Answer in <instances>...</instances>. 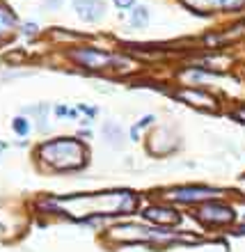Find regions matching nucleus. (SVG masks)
Masks as SVG:
<instances>
[{
    "label": "nucleus",
    "instance_id": "1",
    "mask_svg": "<svg viewBox=\"0 0 245 252\" xmlns=\"http://www.w3.org/2000/svg\"><path fill=\"white\" fill-rule=\"evenodd\" d=\"M135 195L133 192H99V195H80V197H60L46 202V206L71 218H85V216H120V213L135 209Z\"/></svg>",
    "mask_w": 245,
    "mask_h": 252
},
{
    "label": "nucleus",
    "instance_id": "2",
    "mask_svg": "<svg viewBox=\"0 0 245 252\" xmlns=\"http://www.w3.org/2000/svg\"><path fill=\"white\" fill-rule=\"evenodd\" d=\"M39 156L46 160L48 165H53L55 170H78V167L85 165L87 149L78 140L60 138L44 142L39 147Z\"/></svg>",
    "mask_w": 245,
    "mask_h": 252
},
{
    "label": "nucleus",
    "instance_id": "3",
    "mask_svg": "<svg viewBox=\"0 0 245 252\" xmlns=\"http://www.w3.org/2000/svg\"><path fill=\"white\" fill-rule=\"evenodd\" d=\"M110 239L122 241V243H147V241H181V236H174L172 232H158V229H147V227L138 225H124V227H115L110 229Z\"/></svg>",
    "mask_w": 245,
    "mask_h": 252
},
{
    "label": "nucleus",
    "instance_id": "4",
    "mask_svg": "<svg viewBox=\"0 0 245 252\" xmlns=\"http://www.w3.org/2000/svg\"><path fill=\"white\" fill-rule=\"evenodd\" d=\"M234 218H236V213L220 202H204L197 209V220H202L204 225H229L234 222Z\"/></svg>",
    "mask_w": 245,
    "mask_h": 252
},
{
    "label": "nucleus",
    "instance_id": "5",
    "mask_svg": "<svg viewBox=\"0 0 245 252\" xmlns=\"http://www.w3.org/2000/svg\"><path fill=\"white\" fill-rule=\"evenodd\" d=\"M215 195H220V190L215 188H174V190L167 192V197L174 199V202H184V204H190V202H206V199H213Z\"/></svg>",
    "mask_w": 245,
    "mask_h": 252
},
{
    "label": "nucleus",
    "instance_id": "6",
    "mask_svg": "<svg viewBox=\"0 0 245 252\" xmlns=\"http://www.w3.org/2000/svg\"><path fill=\"white\" fill-rule=\"evenodd\" d=\"M73 58H76V60H80L85 66H90V69H101V66H108V64H113V62H120L117 58H113V55L103 53V51H94V48L78 51Z\"/></svg>",
    "mask_w": 245,
    "mask_h": 252
},
{
    "label": "nucleus",
    "instance_id": "7",
    "mask_svg": "<svg viewBox=\"0 0 245 252\" xmlns=\"http://www.w3.org/2000/svg\"><path fill=\"white\" fill-rule=\"evenodd\" d=\"M145 218L156 222V225H177L181 216L174 209H167V206H149L145 211Z\"/></svg>",
    "mask_w": 245,
    "mask_h": 252
},
{
    "label": "nucleus",
    "instance_id": "8",
    "mask_svg": "<svg viewBox=\"0 0 245 252\" xmlns=\"http://www.w3.org/2000/svg\"><path fill=\"white\" fill-rule=\"evenodd\" d=\"M73 5H76L83 21H99L103 16V9H106L101 0H73Z\"/></svg>",
    "mask_w": 245,
    "mask_h": 252
},
{
    "label": "nucleus",
    "instance_id": "9",
    "mask_svg": "<svg viewBox=\"0 0 245 252\" xmlns=\"http://www.w3.org/2000/svg\"><path fill=\"white\" fill-rule=\"evenodd\" d=\"M179 99H185L190 101L192 106H206V108H215V99L211 94L206 92H199V90H185V92H179Z\"/></svg>",
    "mask_w": 245,
    "mask_h": 252
},
{
    "label": "nucleus",
    "instance_id": "10",
    "mask_svg": "<svg viewBox=\"0 0 245 252\" xmlns=\"http://www.w3.org/2000/svg\"><path fill=\"white\" fill-rule=\"evenodd\" d=\"M12 126H14V131L19 133V135H28V131H30V126H28V120H23V117H16Z\"/></svg>",
    "mask_w": 245,
    "mask_h": 252
},
{
    "label": "nucleus",
    "instance_id": "11",
    "mask_svg": "<svg viewBox=\"0 0 245 252\" xmlns=\"http://www.w3.org/2000/svg\"><path fill=\"white\" fill-rule=\"evenodd\" d=\"M145 21H147V9L145 7H138V9L133 12V16H131V23L133 26H142Z\"/></svg>",
    "mask_w": 245,
    "mask_h": 252
},
{
    "label": "nucleus",
    "instance_id": "12",
    "mask_svg": "<svg viewBox=\"0 0 245 252\" xmlns=\"http://www.w3.org/2000/svg\"><path fill=\"white\" fill-rule=\"evenodd\" d=\"M209 2L215 7H239V5H243L245 0H209Z\"/></svg>",
    "mask_w": 245,
    "mask_h": 252
},
{
    "label": "nucleus",
    "instance_id": "13",
    "mask_svg": "<svg viewBox=\"0 0 245 252\" xmlns=\"http://www.w3.org/2000/svg\"><path fill=\"white\" fill-rule=\"evenodd\" d=\"M14 16L12 14H7V9H0V30H5L7 23H12Z\"/></svg>",
    "mask_w": 245,
    "mask_h": 252
},
{
    "label": "nucleus",
    "instance_id": "14",
    "mask_svg": "<svg viewBox=\"0 0 245 252\" xmlns=\"http://www.w3.org/2000/svg\"><path fill=\"white\" fill-rule=\"evenodd\" d=\"M115 5H120V7H131L133 0H115Z\"/></svg>",
    "mask_w": 245,
    "mask_h": 252
},
{
    "label": "nucleus",
    "instance_id": "15",
    "mask_svg": "<svg viewBox=\"0 0 245 252\" xmlns=\"http://www.w3.org/2000/svg\"><path fill=\"white\" fill-rule=\"evenodd\" d=\"M234 117H239V120H243V122H245V108H241V110H236V113H234Z\"/></svg>",
    "mask_w": 245,
    "mask_h": 252
},
{
    "label": "nucleus",
    "instance_id": "16",
    "mask_svg": "<svg viewBox=\"0 0 245 252\" xmlns=\"http://www.w3.org/2000/svg\"><path fill=\"white\" fill-rule=\"evenodd\" d=\"M241 234H245V227H241Z\"/></svg>",
    "mask_w": 245,
    "mask_h": 252
}]
</instances>
